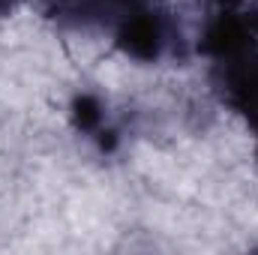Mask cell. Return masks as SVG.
<instances>
[{"instance_id":"1","label":"cell","mask_w":258,"mask_h":255,"mask_svg":"<svg viewBox=\"0 0 258 255\" xmlns=\"http://www.w3.org/2000/svg\"><path fill=\"white\" fill-rule=\"evenodd\" d=\"M249 39H252V30L246 21L234 18V15H222L207 27L204 48L216 57H237L249 48Z\"/></svg>"},{"instance_id":"2","label":"cell","mask_w":258,"mask_h":255,"mask_svg":"<svg viewBox=\"0 0 258 255\" xmlns=\"http://www.w3.org/2000/svg\"><path fill=\"white\" fill-rule=\"evenodd\" d=\"M120 45L132 57L150 60L159 51V24L153 15H132L120 27Z\"/></svg>"},{"instance_id":"3","label":"cell","mask_w":258,"mask_h":255,"mask_svg":"<svg viewBox=\"0 0 258 255\" xmlns=\"http://www.w3.org/2000/svg\"><path fill=\"white\" fill-rule=\"evenodd\" d=\"M231 96L240 111L258 123V66H240L231 72Z\"/></svg>"},{"instance_id":"4","label":"cell","mask_w":258,"mask_h":255,"mask_svg":"<svg viewBox=\"0 0 258 255\" xmlns=\"http://www.w3.org/2000/svg\"><path fill=\"white\" fill-rule=\"evenodd\" d=\"M99 102L93 99V96H81V99H75V120H78V126L81 129H93L99 123Z\"/></svg>"},{"instance_id":"5","label":"cell","mask_w":258,"mask_h":255,"mask_svg":"<svg viewBox=\"0 0 258 255\" xmlns=\"http://www.w3.org/2000/svg\"><path fill=\"white\" fill-rule=\"evenodd\" d=\"M0 3H3V0H0Z\"/></svg>"}]
</instances>
